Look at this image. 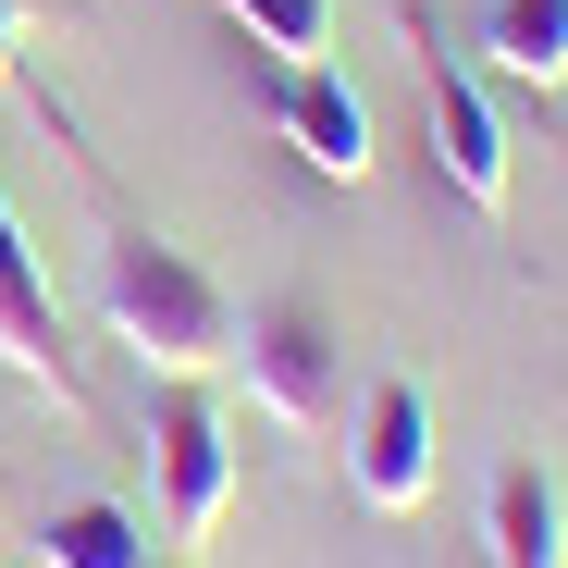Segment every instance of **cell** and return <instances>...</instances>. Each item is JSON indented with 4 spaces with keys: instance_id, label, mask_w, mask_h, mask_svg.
I'll return each instance as SVG.
<instances>
[{
    "instance_id": "1",
    "label": "cell",
    "mask_w": 568,
    "mask_h": 568,
    "mask_svg": "<svg viewBox=\"0 0 568 568\" xmlns=\"http://www.w3.org/2000/svg\"><path fill=\"white\" fill-rule=\"evenodd\" d=\"M100 322H112V346H136L161 371V384H211V371H235V334H247V310L173 235H149V223H124L100 247Z\"/></svg>"
},
{
    "instance_id": "2",
    "label": "cell",
    "mask_w": 568,
    "mask_h": 568,
    "mask_svg": "<svg viewBox=\"0 0 568 568\" xmlns=\"http://www.w3.org/2000/svg\"><path fill=\"white\" fill-rule=\"evenodd\" d=\"M235 371H247V396H260L284 433H322L334 396H346V346H334V322H322L310 297H260L247 334H235Z\"/></svg>"
},
{
    "instance_id": "3",
    "label": "cell",
    "mask_w": 568,
    "mask_h": 568,
    "mask_svg": "<svg viewBox=\"0 0 568 568\" xmlns=\"http://www.w3.org/2000/svg\"><path fill=\"white\" fill-rule=\"evenodd\" d=\"M149 445H161V531H173V556H199V544H211V519L235 507V445H223V408H211L199 384H161Z\"/></svg>"
},
{
    "instance_id": "4",
    "label": "cell",
    "mask_w": 568,
    "mask_h": 568,
    "mask_svg": "<svg viewBox=\"0 0 568 568\" xmlns=\"http://www.w3.org/2000/svg\"><path fill=\"white\" fill-rule=\"evenodd\" d=\"M420 136H433V173L495 223V211H507V124H495V100H483L445 50H420Z\"/></svg>"
},
{
    "instance_id": "5",
    "label": "cell",
    "mask_w": 568,
    "mask_h": 568,
    "mask_svg": "<svg viewBox=\"0 0 568 568\" xmlns=\"http://www.w3.org/2000/svg\"><path fill=\"white\" fill-rule=\"evenodd\" d=\"M346 469H358V495L384 507V519H408V507L433 495V396L408 384V371L358 396V445H346Z\"/></svg>"
},
{
    "instance_id": "6",
    "label": "cell",
    "mask_w": 568,
    "mask_h": 568,
    "mask_svg": "<svg viewBox=\"0 0 568 568\" xmlns=\"http://www.w3.org/2000/svg\"><path fill=\"white\" fill-rule=\"evenodd\" d=\"M272 112H284V149H297L310 173H334V185H358V173H371V100H358L334 62H297Z\"/></svg>"
},
{
    "instance_id": "7",
    "label": "cell",
    "mask_w": 568,
    "mask_h": 568,
    "mask_svg": "<svg viewBox=\"0 0 568 568\" xmlns=\"http://www.w3.org/2000/svg\"><path fill=\"white\" fill-rule=\"evenodd\" d=\"M0 358L26 371V384H50L62 408H74V358H62V310H50V272H38V247H26V223L0 211Z\"/></svg>"
},
{
    "instance_id": "8",
    "label": "cell",
    "mask_w": 568,
    "mask_h": 568,
    "mask_svg": "<svg viewBox=\"0 0 568 568\" xmlns=\"http://www.w3.org/2000/svg\"><path fill=\"white\" fill-rule=\"evenodd\" d=\"M483 544H495V568H568V495H556L544 457H507V469H495Z\"/></svg>"
},
{
    "instance_id": "9",
    "label": "cell",
    "mask_w": 568,
    "mask_h": 568,
    "mask_svg": "<svg viewBox=\"0 0 568 568\" xmlns=\"http://www.w3.org/2000/svg\"><path fill=\"white\" fill-rule=\"evenodd\" d=\"M38 568H161V544H149V519L136 507H50L38 519Z\"/></svg>"
},
{
    "instance_id": "10",
    "label": "cell",
    "mask_w": 568,
    "mask_h": 568,
    "mask_svg": "<svg viewBox=\"0 0 568 568\" xmlns=\"http://www.w3.org/2000/svg\"><path fill=\"white\" fill-rule=\"evenodd\" d=\"M483 50H495V74H519V87H568V0H495L483 13Z\"/></svg>"
},
{
    "instance_id": "11",
    "label": "cell",
    "mask_w": 568,
    "mask_h": 568,
    "mask_svg": "<svg viewBox=\"0 0 568 568\" xmlns=\"http://www.w3.org/2000/svg\"><path fill=\"white\" fill-rule=\"evenodd\" d=\"M223 13H235V26H247V38H260L284 74L334 50V0H223Z\"/></svg>"
},
{
    "instance_id": "12",
    "label": "cell",
    "mask_w": 568,
    "mask_h": 568,
    "mask_svg": "<svg viewBox=\"0 0 568 568\" xmlns=\"http://www.w3.org/2000/svg\"><path fill=\"white\" fill-rule=\"evenodd\" d=\"M0 87H13V0H0Z\"/></svg>"
}]
</instances>
